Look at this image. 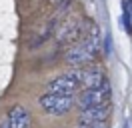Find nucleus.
<instances>
[{
  "label": "nucleus",
  "instance_id": "f257e3e1",
  "mask_svg": "<svg viewBox=\"0 0 132 128\" xmlns=\"http://www.w3.org/2000/svg\"><path fill=\"white\" fill-rule=\"evenodd\" d=\"M100 50V32L98 28H92L88 34H84L80 40H76L74 46L68 48L64 60L70 66H84L94 60V56Z\"/></svg>",
  "mask_w": 132,
  "mask_h": 128
},
{
  "label": "nucleus",
  "instance_id": "f03ea898",
  "mask_svg": "<svg viewBox=\"0 0 132 128\" xmlns=\"http://www.w3.org/2000/svg\"><path fill=\"white\" fill-rule=\"evenodd\" d=\"M74 96L72 94H58V92H46L44 96H40V108L46 114H52V116H62L74 106Z\"/></svg>",
  "mask_w": 132,
  "mask_h": 128
},
{
  "label": "nucleus",
  "instance_id": "7ed1b4c3",
  "mask_svg": "<svg viewBox=\"0 0 132 128\" xmlns=\"http://www.w3.org/2000/svg\"><path fill=\"white\" fill-rule=\"evenodd\" d=\"M110 96H112V90H110V84H108V80H106L102 86L84 88L82 92L78 94L76 102L80 106V110H84V108H90V106H98V104L110 102Z\"/></svg>",
  "mask_w": 132,
  "mask_h": 128
},
{
  "label": "nucleus",
  "instance_id": "20e7f679",
  "mask_svg": "<svg viewBox=\"0 0 132 128\" xmlns=\"http://www.w3.org/2000/svg\"><path fill=\"white\" fill-rule=\"evenodd\" d=\"M80 88V80L76 78L74 70L68 72V74H62V76H56L48 82V92H58V94H72L74 96Z\"/></svg>",
  "mask_w": 132,
  "mask_h": 128
},
{
  "label": "nucleus",
  "instance_id": "39448f33",
  "mask_svg": "<svg viewBox=\"0 0 132 128\" xmlns=\"http://www.w3.org/2000/svg\"><path fill=\"white\" fill-rule=\"evenodd\" d=\"M76 78L80 80V86L82 88H96L102 86L106 82V74L100 66H88L84 70H74Z\"/></svg>",
  "mask_w": 132,
  "mask_h": 128
},
{
  "label": "nucleus",
  "instance_id": "423d86ee",
  "mask_svg": "<svg viewBox=\"0 0 132 128\" xmlns=\"http://www.w3.org/2000/svg\"><path fill=\"white\" fill-rule=\"evenodd\" d=\"M112 112L110 102L106 104H98V106H90V108H84L80 112V122L84 124H98V122H106L108 116Z\"/></svg>",
  "mask_w": 132,
  "mask_h": 128
},
{
  "label": "nucleus",
  "instance_id": "0eeeda50",
  "mask_svg": "<svg viewBox=\"0 0 132 128\" xmlns=\"http://www.w3.org/2000/svg\"><path fill=\"white\" fill-rule=\"evenodd\" d=\"M8 124L10 128H32V118L30 112L24 106H14L8 112Z\"/></svg>",
  "mask_w": 132,
  "mask_h": 128
},
{
  "label": "nucleus",
  "instance_id": "6e6552de",
  "mask_svg": "<svg viewBox=\"0 0 132 128\" xmlns=\"http://www.w3.org/2000/svg\"><path fill=\"white\" fill-rule=\"evenodd\" d=\"M0 128H10V124H8V116H6V120L0 124Z\"/></svg>",
  "mask_w": 132,
  "mask_h": 128
}]
</instances>
